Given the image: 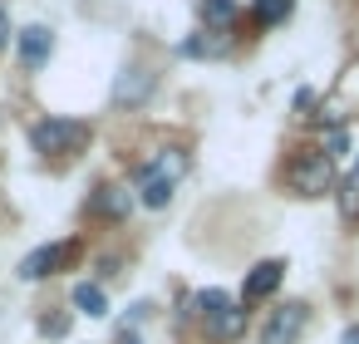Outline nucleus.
Segmentation results:
<instances>
[{
    "instance_id": "9d476101",
    "label": "nucleus",
    "mask_w": 359,
    "mask_h": 344,
    "mask_svg": "<svg viewBox=\"0 0 359 344\" xmlns=\"http://www.w3.org/2000/svg\"><path fill=\"white\" fill-rule=\"evenodd\" d=\"M89 207H94V216H114V221H123L133 202H128V192H123V187L104 182V187H94V202H89Z\"/></svg>"
},
{
    "instance_id": "7ed1b4c3",
    "label": "nucleus",
    "mask_w": 359,
    "mask_h": 344,
    "mask_svg": "<svg viewBox=\"0 0 359 344\" xmlns=\"http://www.w3.org/2000/svg\"><path fill=\"white\" fill-rule=\"evenodd\" d=\"M285 182H290V192H300V197H320V192H330V182H334V158H330L325 148H300V153L285 163Z\"/></svg>"
},
{
    "instance_id": "4468645a",
    "label": "nucleus",
    "mask_w": 359,
    "mask_h": 344,
    "mask_svg": "<svg viewBox=\"0 0 359 344\" xmlns=\"http://www.w3.org/2000/svg\"><path fill=\"white\" fill-rule=\"evenodd\" d=\"M339 212H344V221H359V163H354V172L344 177V192H339Z\"/></svg>"
},
{
    "instance_id": "423d86ee",
    "label": "nucleus",
    "mask_w": 359,
    "mask_h": 344,
    "mask_svg": "<svg viewBox=\"0 0 359 344\" xmlns=\"http://www.w3.org/2000/svg\"><path fill=\"white\" fill-rule=\"evenodd\" d=\"M300 334H305V305H280V310L266 319L261 344H295Z\"/></svg>"
},
{
    "instance_id": "6e6552de",
    "label": "nucleus",
    "mask_w": 359,
    "mask_h": 344,
    "mask_svg": "<svg viewBox=\"0 0 359 344\" xmlns=\"http://www.w3.org/2000/svg\"><path fill=\"white\" fill-rule=\"evenodd\" d=\"M50 50H55V30H50V25L20 30V64H25V69H45V64H50Z\"/></svg>"
},
{
    "instance_id": "a211bd4d",
    "label": "nucleus",
    "mask_w": 359,
    "mask_h": 344,
    "mask_svg": "<svg viewBox=\"0 0 359 344\" xmlns=\"http://www.w3.org/2000/svg\"><path fill=\"white\" fill-rule=\"evenodd\" d=\"M339 344H359V324H349V329L339 334Z\"/></svg>"
},
{
    "instance_id": "6ab92c4d",
    "label": "nucleus",
    "mask_w": 359,
    "mask_h": 344,
    "mask_svg": "<svg viewBox=\"0 0 359 344\" xmlns=\"http://www.w3.org/2000/svg\"><path fill=\"white\" fill-rule=\"evenodd\" d=\"M118 344H138V334H133V329H123V334H118Z\"/></svg>"
},
{
    "instance_id": "dca6fc26",
    "label": "nucleus",
    "mask_w": 359,
    "mask_h": 344,
    "mask_svg": "<svg viewBox=\"0 0 359 344\" xmlns=\"http://www.w3.org/2000/svg\"><path fill=\"white\" fill-rule=\"evenodd\" d=\"M344 148H349V133H344V128H334V133H330V143H325V153L334 158V153H344Z\"/></svg>"
},
{
    "instance_id": "f257e3e1",
    "label": "nucleus",
    "mask_w": 359,
    "mask_h": 344,
    "mask_svg": "<svg viewBox=\"0 0 359 344\" xmlns=\"http://www.w3.org/2000/svg\"><path fill=\"white\" fill-rule=\"evenodd\" d=\"M182 172H187V153H177V148H163L158 158H148L143 167H138V202L143 207H168L172 202V192H177V182H182Z\"/></svg>"
},
{
    "instance_id": "1a4fd4ad",
    "label": "nucleus",
    "mask_w": 359,
    "mask_h": 344,
    "mask_svg": "<svg viewBox=\"0 0 359 344\" xmlns=\"http://www.w3.org/2000/svg\"><path fill=\"white\" fill-rule=\"evenodd\" d=\"M148 94H153V74H143V69H123L118 84H114V104H123V109L143 104Z\"/></svg>"
},
{
    "instance_id": "9b49d317",
    "label": "nucleus",
    "mask_w": 359,
    "mask_h": 344,
    "mask_svg": "<svg viewBox=\"0 0 359 344\" xmlns=\"http://www.w3.org/2000/svg\"><path fill=\"white\" fill-rule=\"evenodd\" d=\"M74 310H84L89 319H104V315H109V295H104L94 280H79V285H74Z\"/></svg>"
},
{
    "instance_id": "f3484780",
    "label": "nucleus",
    "mask_w": 359,
    "mask_h": 344,
    "mask_svg": "<svg viewBox=\"0 0 359 344\" xmlns=\"http://www.w3.org/2000/svg\"><path fill=\"white\" fill-rule=\"evenodd\" d=\"M6 40H11V15H6V6H0V50H6Z\"/></svg>"
},
{
    "instance_id": "f03ea898",
    "label": "nucleus",
    "mask_w": 359,
    "mask_h": 344,
    "mask_svg": "<svg viewBox=\"0 0 359 344\" xmlns=\"http://www.w3.org/2000/svg\"><path fill=\"white\" fill-rule=\"evenodd\" d=\"M30 143L45 158H65V153L74 158L89 148V123L84 118H40V123H30Z\"/></svg>"
},
{
    "instance_id": "2eb2a0df",
    "label": "nucleus",
    "mask_w": 359,
    "mask_h": 344,
    "mask_svg": "<svg viewBox=\"0 0 359 344\" xmlns=\"http://www.w3.org/2000/svg\"><path fill=\"white\" fill-rule=\"evenodd\" d=\"M40 334H50V339L69 334V315H45V319H40Z\"/></svg>"
},
{
    "instance_id": "f8f14e48",
    "label": "nucleus",
    "mask_w": 359,
    "mask_h": 344,
    "mask_svg": "<svg viewBox=\"0 0 359 344\" xmlns=\"http://www.w3.org/2000/svg\"><path fill=\"white\" fill-rule=\"evenodd\" d=\"M290 11H295V0H251V15L261 25H280V20H290Z\"/></svg>"
},
{
    "instance_id": "0eeeda50",
    "label": "nucleus",
    "mask_w": 359,
    "mask_h": 344,
    "mask_svg": "<svg viewBox=\"0 0 359 344\" xmlns=\"http://www.w3.org/2000/svg\"><path fill=\"white\" fill-rule=\"evenodd\" d=\"M280 280H285V261H261V266H251V275H246V285H241V300L256 305V300L276 295Z\"/></svg>"
},
{
    "instance_id": "20e7f679",
    "label": "nucleus",
    "mask_w": 359,
    "mask_h": 344,
    "mask_svg": "<svg viewBox=\"0 0 359 344\" xmlns=\"http://www.w3.org/2000/svg\"><path fill=\"white\" fill-rule=\"evenodd\" d=\"M79 261V241L69 236V241H45V246H35L25 261H20V280H50V275H60V270H69Z\"/></svg>"
},
{
    "instance_id": "ddd939ff",
    "label": "nucleus",
    "mask_w": 359,
    "mask_h": 344,
    "mask_svg": "<svg viewBox=\"0 0 359 344\" xmlns=\"http://www.w3.org/2000/svg\"><path fill=\"white\" fill-rule=\"evenodd\" d=\"M231 15H236V0H202V20H207V30H226Z\"/></svg>"
},
{
    "instance_id": "39448f33",
    "label": "nucleus",
    "mask_w": 359,
    "mask_h": 344,
    "mask_svg": "<svg viewBox=\"0 0 359 344\" xmlns=\"http://www.w3.org/2000/svg\"><path fill=\"white\" fill-rule=\"evenodd\" d=\"M197 315L207 319V329L217 334V339H231V334H241V324H246V315L236 310V300L226 295V290H202L197 295Z\"/></svg>"
}]
</instances>
